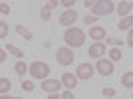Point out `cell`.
Listing matches in <instances>:
<instances>
[{"label": "cell", "mask_w": 133, "mask_h": 99, "mask_svg": "<svg viewBox=\"0 0 133 99\" xmlns=\"http://www.w3.org/2000/svg\"><path fill=\"white\" fill-rule=\"evenodd\" d=\"M131 97H133V93H131Z\"/></svg>", "instance_id": "34"}, {"label": "cell", "mask_w": 133, "mask_h": 99, "mask_svg": "<svg viewBox=\"0 0 133 99\" xmlns=\"http://www.w3.org/2000/svg\"><path fill=\"white\" fill-rule=\"evenodd\" d=\"M16 32L20 34V36H22V38L26 40V42H30V40H32V32H30L28 28H24L22 24H16Z\"/></svg>", "instance_id": "17"}, {"label": "cell", "mask_w": 133, "mask_h": 99, "mask_svg": "<svg viewBox=\"0 0 133 99\" xmlns=\"http://www.w3.org/2000/svg\"><path fill=\"white\" fill-rule=\"evenodd\" d=\"M62 99H76V97H74V91H70V89H66V91L62 93Z\"/></svg>", "instance_id": "27"}, {"label": "cell", "mask_w": 133, "mask_h": 99, "mask_svg": "<svg viewBox=\"0 0 133 99\" xmlns=\"http://www.w3.org/2000/svg\"><path fill=\"white\" fill-rule=\"evenodd\" d=\"M64 42H66L68 48H82L83 42H85V34H83V30H79V28L72 26V28H66V32H64Z\"/></svg>", "instance_id": "1"}, {"label": "cell", "mask_w": 133, "mask_h": 99, "mask_svg": "<svg viewBox=\"0 0 133 99\" xmlns=\"http://www.w3.org/2000/svg\"><path fill=\"white\" fill-rule=\"evenodd\" d=\"M30 75H32V79L44 81V79H48V75H50V66H48L46 61H32V63H30Z\"/></svg>", "instance_id": "2"}, {"label": "cell", "mask_w": 133, "mask_h": 99, "mask_svg": "<svg viewBox=\"0 0 133 99\" xmlns=\"http://www.w3.org/2000/svg\"><path fill=\"white\" fill-rule=\"evenodd\" d=\"M20 87H22L24 91H34V83L30 81V79H26V81L22 79V85H20Z\"/></svg>", "instance_id": "23"}, {"label": "cell", "mask_w": 133, "mask_h": 99, "mask_svg": "<svg viewBox=\"0 0 133 99\" xmlns=\"http://www.w3.org/2000/svg\"><path fill=\"white\" fill-rule=\"evenodd\" d=\"M121 85L127 89H133V72H125L121 75Z\"/></svg>", "instance_id": "15"}, {"label": "cell", "mask_w": 133, "mask_h": 99, "mask_svg": "<svg viewBox=\"0 0 133 99\" xmlns=\"http://www.w3.org/2000/svg\"><path fill=\"white\" fill-rule=\"evenodd\" d=\"M48 99H62V95H58V93H52Z\"/></svg>", "instance_id": "32"}, {"label": "cell", "mask_w": 133, "mask_h": 99, "mask_svg": "<svg viewBox=\"0 0 133 99\" xmlns=\"http://www.w3.org/2000/svg\"><path fill=\"white\" fill-rule=\"evenodd\" d=\"M113 95H115V89L113 87H103V97L105 99H111Z\"/></svg>", "instance_id": "24"}, {"label": "cell", "mask_w": 133, "mask_h": 99, "mask_svg": "<svg viewBox=\"0 0 133 99\" xmlns=\"http://www.w3.org/2000/svg\"><path fill=\"white\" fill-rule=\"evenodd\" d=\"M105 36H107V32H105V28H103V26H91V28H89V38L95 40V42H101Z\"/></svg>", "instance_id": "11"}, {"label": "cell", "mask_w": 133, "mask_h": 99, "mask_svg": "<svg viewBox=\"0 0 133 99\" xmlns=\"http://www.w3.org/2000/svg\"><path fill=\"white\" fill-rule=\"evenodd\" d=\"M6 36H8V24L0 22V40H6Z\"/></svg>", "instance_id": "21"}, {"label": "cell", "mask_w": 133, "mask_h": 99, "mask_svg": "<svg viewBox=\"0 0 133 99\" xmlns=\"http://www.w3.org/2000/svg\"><path fill=\"white\" fill-rule=\"evenodd\" d=\"M0 61H6V50H0Z\"/></svg>", "instance_id": "31"}, {"label": "cell", "mask_w": 133, "mask_h": 99, "mask_svg": "<svg viewBox=\"0 0 133 99\" xmlns=\"http://www.w3.org/2000/svg\"><path fill=\"white\" fill-rule=\"evenodd\" d=\"M105 54H107V48H105L103 42H94V44L89 46V50H88V55L94 58V60H101Z\"/></svg>", "instance_id": "5"}, {"label": "cell", "mask_w": 133, "mask_h": 99, "mask_svg": "<svg viewBox=\"0 0 133 99\" xmlns=\"http://www.w3.org/2000/svg\"><path fill=\"white\" fill-rule=\"evenodd\" d=\"M117 28L119 30H133V16H127V18H121L119 22H117Z\"/></svg>", "instance_id": "14"}, {"label": "cell", "mask_w": 133, "mask_h": 99, "mask_svg": "<svg viewBox=\"0 0 133 99\" xmlns=\"http://www.w3.org/2000/svg\"><path fill=\"white\" fill-rule=\"evenodd\" d=\"M56 60L60 66H72L74 60H76V55H74V50L64 46V48H58L56 50Z\"/></svg>", "instance_id": "4"}, {"label": "cell", "mask_w": 133, "mask_h": 99, "mask_svg": "<svg viewBox=\"0 0 133 99\" xmlns=\"http://www.w3.org/2000/svg\"><path fill=\"white\" fill-rule=\"evenodd\" d=\"M62 83H64V87H68L70 91H74V87H78V75L66 72L64 75H62Z\"/></svg>", "instance_id": "10"}, {"label": "cell", "mask_w": 133, "mask_h": 99, "mask_svg": "<svg viewBox=\"0 0 133 99\" xmlns=\"http://www.w3.org/2000/svg\"><path fill=\"white\" fill-rule=\"evenodd\" d=\"M76 75H78V79H85V81H88L89 77L94 75V66H89V63H79L78 69H76Z\"/></svg>", "instance_id": "9"}, {"label": "cell", "mask_w": 133, "mask_h": 99, "mask_svg": "<svg viewBox=\"0 0 133 99\" xmlns=\"http://www.w3.org/2000/svg\"><path fill=\"white\" fill-rule=\"evenodd\" d=\"M0 99H16V97H10V95H2Z\"/></svg>", "instance_id": "33"}, {"label": "cell", "mask_w": 133, "mask_h": 99, "mask_svg": "<svg viewBox=\"0 0 133 99\" xmlns=\"http://www.w3.org/2000/svg\"><path fill=\"white\" fill-rule=\"evenodd\" d=\"M10 87H12V81H10V79H8V77H0V93L6 95Z\"/></svg>", "instance_id": "18"}, {"label": "cell", "mask_w": 133, "mask_h": 99, "mask_svg": "<svg viewBox=\"0 0 133 99\" xmlns=\"http://www.w3.org/2000/svg\"><path fill=\"white\" fill-rule=\"evenodd\" d=\"M95 69H97V73L103 77H109L111 73H113V61L111 60H105V58H101V60H97V63H95Z\"/></svg>", "instance_id": "6"}, {"label": "cell", "mask_w": 133, "mask_h": 99, "mask_svg": "<svg viewBox=\"0 0 133 99\" xmlns=\"http://www.w3.org/2000/svg\"><path fill=\"white\" fill-rule=\"evenodd\" d=\"M95 2H97V0H85V2H83V6H85V8H94Z\"/></svg>", "instance_id": "30"}, {"label": "cell", "mask_w": 133, "mask_h": 99, "mask_svg": "<svg viewBox=\"0 0 133 99\" xmlns=\"http://www.w3.org/2000/svg\"><path fill=\"white\" fill-rule=\"evenodd\" d=\"M95 22H97V16H94V14L83 18V24H95Z\"/></svg>", "instance_id": "25"}, {"label": "cell", "mask_w": 133, "mask_h": 99, "mask_svg": "<svg viewBox=\"0 0 133 99\" xmlns=\"http://www.w3.org/2000/svg\"><path fill=\"white\" fill-rule=\"evenodd\" d=\"M125 44L129 46V48H133V30H129V34H127V42Z\"/></svg>", "instance_id": "28"}, {"label": "cell", "mask_w": 133, "mask_h": 99, "mask_svg": "<svg viewBox=\"0 0 133 99\" xmlns=\"http://www.w3.org/2000/svg\"><path fill=\"white\" fill-rule=\"evenodd\" d=\"M76 20H78V12L76 10H64L60 14V24L66 28H72V24H76Z\"/></svg>", "instance_id": "8"}, {"label": "cell", "mask_w": 133, "mask_h": 99, "mask_svg": "<svg viewBox=\"0 0 133 99\" xmlns=\"http://www.w3.org/2000/svg\"><path fill=\"white\" fill-rule=\"evenodd\" d=\"M117 8V4H113L111 0H97L95 2V6L91 8V12H94V16H109V14H113Z\"/></svg>", "instance_id": "3"}, {"label": "cell", "mask_w": 133, "mask_h": 99, "mask_svg": "<svg viewBox=\"0 0 133 99\" xmlns=\"http://www.w3.org/2000/svg\"><path fill=\"white\" fill-rule=\"evenodd\" d=\"M50 16H52V10L50 8H42V10H40V18H42V20H44V22H48V20H50Z\"/></svg>", "instance_id": "20"}, {"label": "cell", "mask_w": 133, "mask_h": 99, "mask_svg": "<svg viewBox=\"0 0 133 99\" xmlns=\"http://www.w3.org/2000/svg\"><path fill=\"white\" fill-rule=\"evenodd\" d=\"M0 12H2V14H10V4L2 2V4H0Z\"/></svg>", "instance_id": "26"}, {"label": "cell", "mask_w": 133, "mask_h": 99, "mask_svg": "<svg viewBox=\"0 0 133 99\" xmlns=\"http://www.w3.org/2000/svg\"><path fill=\"white\" fill-rule=\"evenodd\" d=\"M58 4H60L58 0H50V2H46V8H50V10H52V8H56Z\"/></svg>", "instance_id": "29"}, {"label": "cell", "mask_w": 133, "mask_h": 99, "mask_svg": "<svg viewBox=\"0 0 133 99\" xmlns=\"http://www.w3.org/2000/svg\"><path fill=\"white\" fill-rule=\"evenodd\" d=\"M107 55H109L111 61H119L123 58V54H121V50H119V48H111L109 52H107Z\"/></svg>", "instance_id": "19"}, {"label": "cell", "mask_w": 133, "mask_h": 99, "mask_svg": "<svg viewBox=\"0 0 133 99\" xmlns=\"http://www.w3.org/2000/svg\"><path fill=\"white\" fill-rule=\"evenodd\" d=\"M14 72H16V75L24 77V75H26V73H30V66H28L26 61H22V60H18L16 63H14Z\"/></svg>", "instance_id": "13"}, {"label": "cell", "mask_w": 133, "mask_h": 99, "mask_svg": "<svg viewBox=\"0 0 133 99\" xmlns=\"http://www.w3.org/2000/svg\"><path fill=\"white\" fill-rule=\"evenodd\" d=\"M111 99H113V97H111Z\"/></svg>", "instance_id": "35"}, {"label": "cell", "mask_w": 133, "mask_h": 99, "mask_svg": "<svg viewBox=\"0 0 133 99\" xmlns=\"http://www.w3.org/2000/svg\"><path fill=\"white\" fill-rule=\"evenodd\" d=\"M6 52H8V54H12V55H16V58H18V60H22V58H24V52H22V50H20V48H16V46H14V44H8V46H6Z\"/></svg>", "instance_id": "16"}, {"label": "cell", "mask_w": 133, "mask_h": 99, "mask_svg": "<svg viewBox=\"0 0 133 99\" xmlns=\"http://www.w3.org/2000/svg\"><path fill=\"white\" fill-rule=\"evenodd\" d=\"M62 85H64V83H62L60 79H50V77H48V79H44V81H42V87H40V89H44L46 93L52 95V93H58Z\"/></svg>", "instance_id": "7"}, {"label": "cell", "mask_w": 133, "mask_h": 99, "mask_svg": "<svg viewBox=\"0 0 133 99\" xmlns=\"http://www.w3.org/2000/svg\"><path fill=\"white\" fill-rule=\"evenodd\" d=\"M105 42L109 46H113V48H121V46H123V40H117V38H107Z\"/></svg>", "instance_id": "22"}, {"label": "cell", "mask_w": 133, "mask_h": 99, "mask_svg": "<svg viewBox=\"0 0 133 99\" xmlns=\"http://www.w3.org/2000/svg\"><path fill=\"white\" fill-rule=\"evenodd\" d=\"M131 8H133V2H129V0H123V2H119V4H117L115 12L119 14V16L127 18V16H131V14H129V12H131Z\"/></svg>", "instance_id": "12"}]
</instances>
